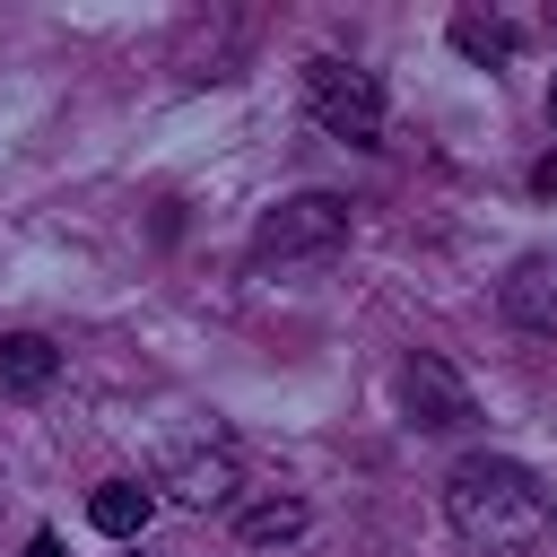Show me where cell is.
<instances>
[{"instance_id":"1","label":"cell","mask_w":557,"mask_h":557,"mask_svg":"<svg viewBox=\"0 0 557 557\" xmlns=\"http://www.w3.org/2000/svg\"><path fill=\"white\" fill-rule=\"evenodd\" d=\"M444 522H453V540H470L487 557H522L557 531V496L513 453H461L444 470Z\"/></svg>"},{"instance_id":"2","label":"cell","mask_w":557,"mask_h":557,"mask_svg":"<svg viewBox=\"0 0 557 557\" xmlns=\"http://www.w3.org/2000/svg\"><path fill=\"white\" fill-rule=\"evenodd\" d=\"M348 226H357V209L339 191H287L252 226V270H270V261H322V252L348 244Z\"/></svg>"},{"instance_id":"3","label":"cell","mask_w":557,"mask_h":557,"mask_svg":"<svg viewBox=\"0 0 557 557\" xmlns=\"http://www.w3.org/2000/svg\"><path fill=\"white\" fill-rule=\"evenodd\" d=\"M305 113H313L331 139L374 148V139H383V78L357 70V61H339V52H313V61H305Z\"/></svg>"},{"instance_id":"4","label":"cell","mask_w":557,"mask_h":557,"mask_svg":"<svg viewBox=\"0 0 557 557\" xmlns=\"http://www.w3.org/2000/svg\"><path fill=\"white\" fill-rule=\"evenodd\" d=\"M400 400H409V426H426V435H461V426L479 418L470 383H461L435 348H409V366H400Z\"/></svg>"},{"instance_id":"5","label":"cell","mask_w":557,"mask_h":557,"mask_svg":"<svg viewBox=\"0 0 557 557\" xmlns=\"http://www.w3.org/2000/svg\"><path fill=\"white\" fill-rule=\"evenodd\" d=\"M235 487H244V470H235L226 444H183V453L157 461V496H174V505H191V513L235 505Z\"/></svg>"},{"instance_id":"6","label":"cell","mask_w":557,"mask_h":557,"mask_svg":"<svg viewBox=\"0 0 557 557\" xmlns=\"http://www.w3.org/2000/svg\"><path fill=\"white\" fill-rule=\"evenodd\" d=\"M496 296H505V322H513V331L557 339V252H522Z\"/></svg>"},{"instance_id":"7","label":"cell","mask_w":557,"mask_h":557,"mask_svg":"<svg viewBox=\"0 0 557 557\" xmlns=\"http://www.w3.org/2000/svg\"><path fill=\"white\" fill-rule=\"evenodd\" d=\"M61 383V348L44 331H9L0 339V400H44Z\"/></svg>"},{"instance_id":"8","label":"cell","mask_w":557,"mask_h":557,"mask_svg":"<svg viewBox=\"0 0 557 557\" xmlns=\"http://www.w3.org/2000/svg\"><path fill=\"white\" fill-rule=\"evenodd\" d=\"M148 513H157V487H139V479H104V487L87 496V522H96L104 540H122V548L148 531Z\"/></svg>"},{"instance_id":"9","label":"cell","mask_w":557,"mask_h":557,"mask_svg":"<svg viewBox=\"0 0 557 557\" xmlns=\"http://www.w3.org/2000/svg\"><path fill=\"white\" fill-rule=\"evenodd\" d=\"M313 531V505L305 496H261V505H235V540L244 548H287Z\"/></svg>"},{"instance_id":"10","label":"cell","mask_w":557,"mask_h":557,"mask_svg":"<svg viewBox=\"0 0 557 557\" xmlns=\"http://www.w3.org/2000/svg\"><path fill=\"white\" fill-rule=\"evenodd\" d=\"M453 52L479 61V70H505V61L522 52V26H513V17H479V9H461V17H453Z\"/></svg>"},{"instance_id":"11","label":"cell","mask_w":557,"mask_h":557,"mask_svg":"<svg viewBox=\"0 0 557 557\" xmlns=\"http://www.w3.org/2000/svg\"><path fill=\"white\" fill-rule=\"evenodd\" d=\"M531 191H540V200H557V148H548V157L531 165Z\"/></svg>"},{"instance_id":"12","label":"cell","mask_w":557,"mask_h":557,"mask_svg":"<svg viewBox=\"0 0 557 557\" xmlns=\"http://www.w3.org/2000/svg\"><path fill=\"white\" fill-rule=\"evenodd\" d=\"M26 557H61V540H52V531H35V540H26Z\"/></svg>"},{"instance_id":"13","label":"cell","mask_w":557,"mask_h":557,"mask_svg":"<svg viewBox=\"0 0 557 557\" xmlns=\"http://www.w3.org/2000/svg\"><path fill=\"white\" fill-rule=\"evenodd\" d=\"M548 122H557V78H548Z\"/></svg>"}]
</instances>
